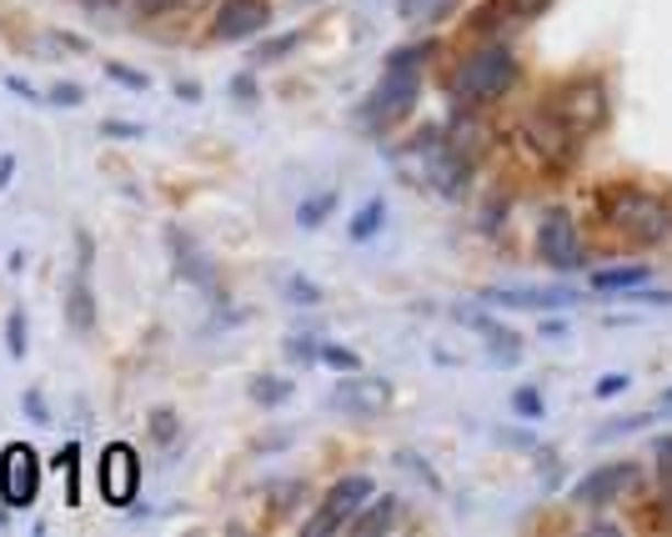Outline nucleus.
Instances as JSON below:
<instances>
[{
    "label": "nucleus",
    "instance_id": "1",
    "mask_svg": "<svg viewBox=\"0 0 672 537\" xmlns=\"http://www.w3.org/2000/svg\"><path fill=\"white\" fill-rule=\"evenodd\" d=\"M517 71L522 66L508 46H482V50L457 60L447 91L462 111H472V106H487V101H497V96H508L512 85H517Z\"/></svg>",
    "mask_w": 672,
    "mask_h": 537
},
{
    "label": "nucleus",
    "instance_id": "2",
    "mask_svg": "<svg viewBox=\"0 0 672 537\" xmlns=\"http://www.w3.org/2000/svg\"><path fill=\"white\" fill-rule=\"evenodd\" d=\"M602 221L617 237L637 241V247H652V241L672 237V206L658 192H642V186H613V192H602Z\"/></svg>",
    "mask_w": 672,
    "mask_h": 537
},
{
    "label": "nucleus",
    "instance_id": "3",
    "mask_svg": "<svg viewBox=\"0 0 672 537\" xmlns=\"http://www.w3.org/2000/svg\"><path fill=\"white\" fill-rule=\"evenodd\" d=\"M417 96H422V71H387V66H381L377 91H372L362 106V126L381 132V126L407 116V111L417 106Z\"/></svg>",
    "mask_w": 672,
    "mask_h": 537
},
{
    "label": "nucleus",
    "instance_id": "4",
    "mask_svg": "<svg viewBox=\"0 0 672 537\" xmlns=\"http://www.w3.org/2000/svg\"><path fill=\"white\" fill-rule=\"evenodd\" d=\"M547 111L582 141V136L597 132L602 121H607V91H602V81H567Z\"/></svg>",
    "mask_w": 672,
    "mask_h": 537
},
{
    "label": "nucleus",
    "instance_id": "5",
    "mask_svg": "<svg viewBox=\"0 0 672 537\" xmlns=\"http://www.w3.org/2000/svg\"><path fill=\"white\" fill-rule=\"evenodd\" d=\"M537 256H543L553 272H578L588 256H582V237H578V221L567 206H553L537 227Z\"/></svg>",
    "mask_w": 672,
    "mask_h": 537
},
{
    "label": "nucleus",
    "instance_id": "6",
    "mask_svg": "<svg viewBox=\"0 0 672 537\" xmlns=\"http://www.w3.org/2000/svg\"><path fill=\"white\" fill-rule=\"evenodd\" d=\"M522 146H527L543 167H553V171H562L572 156H578V136L567 132L562 121L553 116V111H543V116H532V121H522Z\"/></svg>",
    "mask_w": 672,
    "mask_h": 537
},
{
    "label": "nucleus",
    "instance_id": "7",
    "mask_svg": "<svg viewBox=\"0 0 672 537\" xmlns=\"http://www.w3.org/2000/svg\"><path fill=\"white\" fill-rule=\"evenodd\" d=\"M372 492H377V482L362 478V472H356V478L331 482V492L321 498V513L307 523V533H311V537H327V533H337V527H346V523L356 517V507H362V502L372 498Z\"/></svg>",
    "mask_w": 672,
    "mask_h": 537
},
{
    "label": "nucleus",
    "instance_id": "8",
    "mask_svg": "<svg viewBox=\"0 0 672 537\" xmlns=\"http://www.w3.org/2000/svg\"><path fill=\"white\" fill-rule=\"evenodd\" d=\"M637 478H642L637 462H602V467H592L588 478L572 482V502L578 507H607V502L627 498L637 488Z\"/></svg>",
    "mask_w": 672,
    "mask_h": 537
},
{
    "label": "nucleus",
    "instance_id": "9",
    "mask_svg": "<svg viewBox=\"0 0 672 537\" xmlns=\"http://www.w3.org/2000/svg\"><path fill=\"white\" fill-rule=\"evenodd\" d=\"M36 488H41V462L25 442H11L0 453V498L5 507H31L36 502Z\"/></svg>",
    "mask_w": 672,
    "mask_h": 537
},
{
    "label": "nucleus",
    "instance_id": "10",
    "mask_svg": "<svg viewBox=\"0 0 672 537\" xmlns=\"http://www.w3.org/2000/svg\"><path fill=\"white\" fill-rule=\"evenodd\" d=\"M387 402H391V387L381 377H362V372H346L342 382L327 392V407L342 412V418H377Z\"/></svg>",
    "mask_w": 672,
    "mask_h": 537
},
{
    "label": "nucleus",
    "instance_id": "11",
    "mask_svg": "<svg viewBox=\"0 0 672 537\" xmlns=\"http://www.w3.org/2000/svg\"><path fill=\"white\" fill-rule=\"evenodd\" d=\"M101 492H106L111 507H130L141 492V462L126 442H111L106 457H101Z\"/></svg>",
    "mask_w": 672,
    "mask_h": 537
},
{
    "label": "nucleus",
    "instance_id": "12",
    "mask_svg": "<svg viewBox=\"0 0 672 537\" xmlns=\"http://www.w3.org/2000/svg\"><path fill=\"white\" fill-rule=\"evenodd\" d=\"M76 272H71V292H66V322L76 336L95 332V297H91V237L76 231Z\"/></svg>",
    "mask_w": 672,
    "mask_h": 537
},
{
    "label": "nucleus",
    "instance_id": "13",
    "mask_svg": "<svg viewBox=\"0 0 672 537\" xmlns=\"http://www.w3.org/2000/svg\"><path fill=\"white\" fill-rule=\"evenodd\" d=\"M166 247H171V272L181 276V282H191V287H201L206 297H221V287H216V272L212 262H206V251L196 247V237L181 227L166 231Z\"/></svg>",
    "mask_w": 672,
    "mask_h": 537
},
{
    "label": "nucleus",
    "instance_id": "14",
    "mask_svg": "<svg viewBox=\"0 0 672 537\" xmlns=\"http://www.w3.org/2000/svg\"><path fill=\"white\" fill-rule=\"evenodd\" d=\"M272 25V5L266 0H221L216 5V21H212V36L216 41H247L261 36Z\"/></svg>",
    "mask_w": 672,
    "mask_h": 537
},
{
    "label": "nucleus",
    "instance_id": "15",
    "mask_svg": "<svg viewBox=\"0 0 672 537\" xmlns=\"http://www.w3.org/2000/svg\"><path fill=\"white\" fill-rule=\"evenodd\" d=\"M487 307H527V311H547V307H567L578 301V292H562V287H547V292H517V287H492L482 292Z\"/></svg>",
    "mask_w": 672,
    "mask_h": 537
},
{
    "label": "nucleus",
    "instance_id": "16",
    "mask_svg": "<svg viewBox=\"0 0 672 537\" xmlns=\"http://www.w3.org/2000/svg\"><path fill=\"white\" fill-rule=\"evenodd\" d=\"M553 0H487L482 11H477V31H497V25H512V21H532V15H543Z\"/></svg>",
    "mask_w": 672,
    "mask_h": 537
},
{
    "label": "nucleus",
    "instance_id": "17",
    "mask_svg": "<svg viewBox=\"0 0 672 537\" xmlns=\"http://www.w3.org/2000/svg\"><path fill=\"white\" fill-rule=\"evenodd\" d=\"M457 11V0H397V15L407 25H436Z\"/></svg>",
    "mask_w": 672,
    "mask_h": 537
},
{
    "label": "nucleus",
    "instance_id": "18",
    "mask_svg": "<svg viewBox=\"0 0 672 537\" xmlns=\"http://www.w3.org/2000/svg\"><path fill=\"white\" fill-rule=\"evenodd\" d=\"M381 221H387V202H381V196H372V202L362 206V212L352 216V227H346V237L352 241H372L381 231Z\"/></svg>",
    "mask_w": 672,
    "mask_h": 537
},
{
    "label": "nucleus",
    "instance_id": "19",
    "mask_svg": "<svg viewBox=\"0 0 672 537\" xmlns=\"http://www.w3.org/2000/svg\"><path fill=\"white\" fill-rule=\"evenodd\" d=\"M648 282V266H613V272H597L592 276V287L597 292H633Z\"/></svg>",
    "mask_w": 672,
    "mask_h": 537
},
{
    "label": "nucleus",
    "instance_id": "20",
    "mask_svg": "<svg viewBox=\"0 0 672 537\" xmlns=\"http://www.w3.org/2000/svg\"><path fill=\"white\" fill-rule=\"evenodd\" d=\"M337 202H342V196L337 192H321V196H307V202L296 206V227H321V221H327L331 212H337Z\"/></svg>",
    "mask_w": 672,
    "mask_h": 537
},
{
    "label": "nucleus",
    "instance_id": "21",
    "mask_svg": "<svg viewBox=\"0 0 672 537\" xmlns=\"http://www.w3.org/2000/svg\"><path fill=\"white\" fill-rule=\"evenodd\" d=\"M397 523V498H381L377 507H366L362 517H352V533H387Z\"/></svg>",
    "mask_w": 672,
    "mask_h": 537
},
{
    "label": "nucleus",
    "instance_id": "22",
    "mask_svg": "<svg viewBox=\"0 0 672 537\" xmlns=\"http://www.w3.org/2000/svg\"><path fill=\"white\" fill-rule=\"evenodd\" d=\"M436 50V41H417V46H397L387 56V71H422L426 56Z\"/></svg>",
    "mask_w": 672,
    "mask_h": 537
},
{
    "label": "nucleus",
    "instance_id": "23",
    "mask_svg": "<svg viewBox=\"0 0 672 537\" xmlns=\"http://www.w3.org/2000/svg\"><path fill=\"white\" fill-rule=\"evenodd\" d=\"M282 297L296 301V307H317V301H321V287L311 282V276H301V272H286V276H282Z\"/></svg>",
    "mask_w": 672,
    "mask_h": 537
},
{
    "label": "nucleus",
    "instance_id": "24",
    "mask_svg": "<svg viewBox=\"0 0 672 537\" xmlns=\"http://www.w3.org/2000/svg\"><path fill=\"white\" fill-rule=\"evenodd\" d=\"M60 472H66V502H81V447H60Z\"/></svg>",
    "mask_w": 672,
    "mask_h": 537
},
{
    "label": "nucleus",
    "instance_id": "25",
    "mask_svg": "<svg viewBox=\"0 0 672 537\" xmlns=\"http://www.w3.org/2000/svg\"><path fill=\"white\" fill-rule=\"evenodd\" d=\"M251 397H257L261 407H276L292 397V382H286V377H257V382H251Z\"/></svg>",
    "mask_w": 672,
    "mask_h": 537
},
{
    "label": "nucleus",
    "instance_id": "26",
    "mask_svg": "<svg viewBox=\"0 0 672 537\" xmlns=\"http://www.w3.org/2000/svg\"><path fill=\"white\" fill-rule=\"evenodd\" d=\"M321 362L337 372H362V357H356L352 346H337V342H321Z\"/></svg>",
    "mask_w": 672,
    "mask_h": 537
},
{
    "label": "nucleus",
    "instance_id": "27",
    "mask_svg": "<svg viewBox=\"0 0 672 537\" xmlns=\"http://www.w3.org/2000/svg\"><path fill=\"white\" fill-rule=\"evenodd\" d=\"M5 352H11L15 362L25 357V311H21V307H15L11 317H5Z\"/></svg>",
    "mask_w": 672,
    "mask_h": 537
},
{
    "label": "nucleus",
    "instance_id": "28",
    "mask_svg": "<svg viewBox=\"0 0 672 537\" xmlns=\"http://www.w3.org/2000/svg\"><path fill=\"white\" fill-rule=\"evenodd\" d=\"M46 101H50V106H66V111H76V106H86V91H81V85H76V81H56V85H50V91H46Z\"/></svg>",
    "mask_w": 672,
    "mask_h": 537
},
{
    "label": "nucleus",
    "instance_id": "29",
    "mask_svg": "<svg viewBox=\"0 0 672 537\" xmlns=\"http://www.w3.org/2000/svg\"><path fill=\"white\" fill-rule=\"evenodd\" d=\"M106 76L116 85H126V91H146V85H151V76H146V71H130V66H121V60H106Z\"/></svg>",
    "mask_w": 672,
    "mask_h": 537
},
{
    "label": "nucleus",
    "instance_id": "30",
    "mask_svg": "<svg viewBox=\"0 0 672 537\" xmlns=\"http://www.w3.org/2000/svg\"><path fill=\"white\" fill-rule=\"evenodd\" d=\"M296 41H301L296 31H292V36H276V41H266V46H257V56H251V60H257V66H272V60H282L286 50L296 46Z\"/></svg>",
    "mask_w": 672,
    "mask_h": 537
},
{
    "label": "nucleus",
    "instance_id": "31",
    "mask_svg": "<svg viewBox=\"0 0 672 537\" xmlns=\"http://www.w3.org/2000/svg\"><path fill=\"white\" fill-rule=\"evenodd\" d=\"M5 91H11V96L15 101H25V106H41V101H46V91H36V85H31V81H25V76H5Z\"/></svg>",
    "mask_w": 672,
    "mask_h": 537
},
{
    "label": "nucleus",
    "instance_id": "32",
    "mask_svg": "<svg viewBox=\"0 0 672 537\" xmlns=\"http://www.w3.org/2000/svg\"><path fill=\"white\" fill-rule=\"evenodd\" d=\"M512 407H517L522 418H543V392H537V387H517V392H512Z\"/></svg>",
    "mask_w": 672,
    "mask_h": 537
},
{
    "label": "nucleus",
    "instance_id": "33",
    "mask_svg": "<svg viewBox=\"0 0 672 537\" xmlns=\"http://www.w3.org/2000/svg\"><path fill=\"white\" fill-rule=\"evenodd\" d=\"M286 357H296V362H321L317 336H292V342H286Z\"/></svg>",
    "mask_w": 672,
    "mask_h": 537
},
{
    "label": "nucleus",
    "instance_id": "34",
    "mask_svg": "<svg viewBox=\"0 0 672 537\" xmlns=\"http://www.w3.org/2000/svg\"><path fill=\"white\" fill-rule=\"evenodd\" d=\"M101 136H111V141H136L141 126H136V121H101Z\"/></svg>",
    "mask_w": 672,
    "mask_h": 537
},
{
    "label": "nucleus",
    "instance_id": "35",
    "mask_svg": "<svg viewBox=\"0 0 672 537\" xmlns=\"http://www.w3.org/2000/svg\"><path fill=\"white\" fill-rule=\"evenodd\" d=\"M21 407H25V418L41 422V427L50 422V407H46V397H41V392H25V397H21Z\"/></svg>",
    "mask_w": 672,
    "mask_h": 537
},
{
    "label": "nucleus",
    "instance_id": "36",
    "mask_svg": "<svg viewBox=\"0 0 672 537\" xmlns=\"http://www.w3.org/2000/svg\"><path fill=\"white\" fill-rule=\"evenodd\" d=\"M397 462L407 467V472H417V478H422L426 488H442V482H436V472H432V467H426V462H422V457H417V453H401Z\"/></svg>",
    "mask_w": 672,
    "mask_h": 537
},
{
    "label": "nucleus",
    "instance_id": "37",
    "mask_svg": "<svg viewBox=\"0 0 672 537\" xmlns=\"http://www.w3.org/2000/svg\"><path fill=\"white\" fill-rule=\"evenodd\" d=\"M276 498H272V507L276 513H286V507H292V502H301V482H276Z\"/></svg>",
    "mask_w": 672,
    "mask_h": 537
},
{
    "label": "nucleus",
    "instance_id": "38",
    "mask_svg": "<svg viewBox=\"0 0 672 537\" xmlns=\"http://www.w3.org/2000/svg\"><path fill=\"white\" fill-rule=\"evenodd\" d=\"M151 432H156V442H171L176 437V418H171V412H151Z\"/></svg>",
    "mask_w": 672,
    "mask_h": 537
},
{
    "label": "nucleus",
    "instance_id": "39",
    "mask_svg": "<svg viewBox=\"0 0 672 537\" xmlns=\"http://www.w3.org/2000/svg\"><path fill=\"white\" fill-rule=\"evenodd\" d=\"M623 387H627V377L623 372H613V377H602L597 382V397H613V392H623Z\"/></svg>",
    "mask_w": 672,
    "mask_h": 537
},
{
    "label": "nucleus",
    "instance_id": "40",
    "mask_svg": "<svg viewBox=\"0 0 672 537\" xmlns=\"http://www.w3.org/2000/svg\"><path fill=\"white\" fill-rule=\"evenodd\" d=\"M231 91H237V101H257V85H251V76H237V81H231Z\"/></svg>",
    "mask_w": 672,
    "mask_h": 537
},
{
    "label": "nucleus",
    "instance_id": "41",
    "mask_svg": "<svg viewBox=\"0 0 672 537\" xmlns=\"http://www.w3.org/2000/svg\"><path fill=\"white\" fill-rule=\"evenodd\" d=\"M11 176H15V156L5 151V156H0V192H5V186H11Z\"/></svg>",
    "mask_w": 672,
    "mask_h": 537
},
{
    "label": "nucleus",
    "instance_id": "42",
    "mask_svg": "<svg viewBox=\"0 0 672 537\" xmlns=\"http://www.w3.org/2000/svg\"><path fill=\"white\" fill-rule=\"evenodd\" d=\"M658 467H662V472H672V437L658 442Z\"/></svg>",
    "mask_w": 672,
    "mask_h": 537
},
{
    "label": "nucleus",
    "instance_id": "43",
    "mask_svg": "<svg viewBox=\"0 0 672 537\" xmlns=\"http://www.w3.org/2000/svg\"><path fill=\"white\" fill-rule=\"evenodd\" d=\"M176 96H181V101H201V91H196L191 81H181V85H176Z\"/></svg>",
    "mask_w": 672,
    "mask_h": 537
},
{
    "label": "nucleus",
    "instance_id": "44",
    "mask_svg": "<svg viewBox=\"0 0 672 537\" xmlns=\"http://www.w3.org/2000/svg\"><path fill=\"white\" fill-rule=\"evenodd\" d=\"M658 407H672V387H668V392H662V397H658Z\"/></svg>",
    "mask_w": 672,
    "mask_h": 537
}]
</instances>
